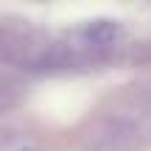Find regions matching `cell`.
<instances>
[{"label": "cell", "instance_id": "cell-1", "mask_svg": "<svg viewBox=\"0 0 151 151\" xmlns=\"http://www.w3.org/2000/svg\"><path fill=\"white\" fill-rule=\"evenodd\" d=\"M137 129L129 120H115L95 137V151H132Z\"/></svg>", "mask_w": 151, "mask_h": 151}, {"label": "cell", "instance_id": "cell-2", "mask_svg": "<svg viewBox=\"0 0 151 151\" xmlns=\"http://www.w3.org/2000/svg\"><path fill=\"white\" fill-rule=\"evenodd\" d=\"M120 34H123V28L115 20H92V22H87V25L81 28V39H84V45L92 48V50H101V48L115 45L120 39Z\"/></svg>", "mask_w": 151, "mask_h": 151}, {"label": "cell", "instance_id": "cell-3", "mask_svg": "<svg viewBox=\"0 0 151 151\" xmlns=\"http://www.w3.org/2000/svg\"><path fill=\"white\" fill-rule=\"evenodd\" d=\"M17 98H20V92H17L14 84H0V115L9 112V109L17 104Z\"/></svg>", "mask_w": 151, "mask_h": 151}]
</instances>
